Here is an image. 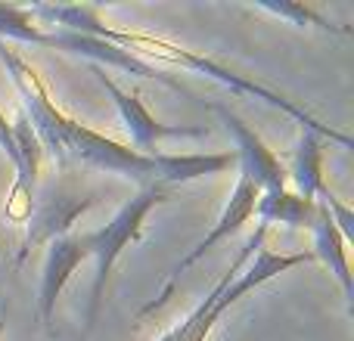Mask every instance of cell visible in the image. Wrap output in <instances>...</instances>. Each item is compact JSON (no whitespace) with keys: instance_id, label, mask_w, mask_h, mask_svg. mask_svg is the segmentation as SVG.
Returning a JSON list of instances; mask_svg holds the SVG:
<instances>
[{"instance_id":"cell-4","label":"cell","mask_w":354,"mask_h":341,"mask_svg":"<svg viewBox=\"0 0 354 341\" xmlns=\"http://www.w3.org/2000/svg\"><path fill=\"white\" fill-rule=\"evenodd\" d=\"M258 189L252 186L245 177H239L236 180V186H233V193H230V199H227V205H224V211H221V217L214 220V226L205 233V236L199 239V242L193 245V249L187 251V255L180 257V261L171 267V273H168V282L162 286V292H159V298H153L147 307H143L137 317L140 320H147V317H153V313H159L162 307L171 301V292H174V286H177V280H180L183 273H187L189 267H193L196 261H202V257L208 255V251L214 249L218 242H224V239H230V236H236L239 230H243L245 224H249L252 217H255V205H258Z\"/></svg>"},{"instance_id":"cell-13","label":"cell","mask_w":354,"mask_h":341,"mask_svg":"<svg viewBox=\"0 0 354 341\" xmlns=\"http://www.w3.org/2000/svg\"><path fill=\"white\" fill-rule=\"evenodd\" d=\"M258 6H261L264 12L289 19V22L299 25V28H320V31H330V35H351L348 25L330 22L326 16H320L317 10H311V6H305V3H258Z\"/></svg>"},{"instance_id":"cell-14","label":"cell","mask_w":354,"mask_h":341,"mask_svg":"<svg viewBox=\"0 0 354 341\" xmlns=\"http://www.w3.org/2000/svg\"><path fill=\"white\" fill-rule=\"evenodd\" d=\"M0 149L6 153V159L12 162V168H19V149H16V134H12V121L0 112Z\"/></svg>"},{"instance_id":"cell-9","label":"cell","mask_w":354,"mask_h":341,"mask_svg":"<svg viewBox=\"0 0 354 341\" xmlns=\"http://www.w3.org/2000/svg\"><path fill=\"white\" fill-rule=\"evenodd\" d=\"M311 261H314L311 251H292V255H283L280 251V255H277V251H270L261 245V249L252 255V261H245V267L239 270V273L224 286V292L218 295V311L227 313L239 298L255 292L258 286H264V282L277 280V276L286 273V270L301 267V264H311Z\"/></svg>"},{"instance_id":"cell-3","label":"cell","mask_w":354,"mask_h":341,"mask_svg":"<svg viewBox=\"0 0 354 341\" xmlns=\"http://www.w3.org/2000/svg\"><path fill=\"white\" fill-rule=\"evenodd\" d=\"M171 202V189L168 186H143L134 199H128L100 230L84 233L87 251L93 257V289H91V311H87V329H93L103 307V292L106 282L112 276V267L122 257L128 245H134L143 236V224L159 205Z\"/></svg>"},{"instance_id":"cell-12","label":"cell","mask_w":354,"mask_h":341,"mask_svg":"<svg viewBox=\"0 0 354 341\" xmlns=\"http://www.w3.org/2000/svg\"><path fill=\"white\" fill-rule=\"evenodd\" d=\"M317 211H320V202L305 199L299 193H289V189L261 193L255 205V217L261 226L283 224V226H292V230H299V226L311 230V224L317 220Z\"/></svg>"},{"instance_id":"cell-8","label":"cell","mask_w":354,"mask_h":341,"mask_svg":"<svg viewBox=\"0 0 354 341\" xmlns=\"http://www.w3.org/2000/svg\"><path fill=\"white\" fill-rule=\"evenodd\" d=\"M91 257L87 251L84 236H62L53 239L47 245V257H44V270H41V292H37V311H41V323L44 329H53V317H56V301H59L62 289L68 286L75 273L81 270V264Z\"/></svg>"},{"instance_id":"cell-11","label":"cell","mask_w":354,"mask_h":341,"mask_svg":"<svg viewBox=\"0 0 354 341\" xmlns=\"http://www.w3.org/2000/svg\"><path fill=\"white\" fill-rule=\"evenodd\" d=\"M286 174L292 177L299 195H305V199L324 202L326 195H333L324 177V137L314 134V130H301L299 143L292 149V168Z\"/></svg>"},{"instance_id":"cell-1","label":"cell","mask_w":354,"mask_h":341,"mask_svg":"<svg viewBox=\"0 0 354 341\" xmlns=\"http://www.w3.org/2000/svg\"><path fill=\"white\" fill-rule=\"evenodd\" d=\"M0 62L12 78L19 97H22V115L31 124L41 149L53 155L59 168H87L118 174L143 186H183V183L202 180V177L224 174L236 165V153H189V155H143L134 146L106 137L103 130H93L87 124L75 121L72 115L59 109L50 99V90L37 68L28 59L10 50L0 41Z\"/></svg>"},{"instance_id":"cell-6","label":"cell","mask_w":354,"mask_h":341,"mask_svg":"<svg viewBox=\"0 0 354 341\" xmlns=\"http://www.w3.org/2000/svg\"><path fill=\"white\" fill-rule=\"evenodd\" d=\"M97 205V195L75 193V189H53V193L41 195L31 205L28 217H25V239L19 249V264L41 245H50L53 239L68 236V230L75 226V220H81L91 208Z\"/></svg>"},{"instance_id":"cell-15","label":"cell","mask_w":354,"mask_h":341,"mask_svg":"<svg viewBox=\"0 0 354 341\" xmlns=\"http://www.w3.org/2000/svg\"><path fill=\"white\" fill-rule=\"evenodd\" d=\"M0 341H3V317H0Z\"/></svg>"},{"instance_id":"cell-7","label":"cell","mask_w":354,"mask_h":341,"mask_svg":"<svg viewBox=\"0 0 354 341\" xmlns=\"http://www.w3.org/2000/svg\"><path fill=\"white\" fill-rule=\"evenodd\" d=\"M212 109L218 112V118L224 121V128L230 130L233 140H236V149H233V153H236V165L243 168V174L239 177H245L258 193L286 189V180H289L286 168H283L280 155H277L274 149L261 140V134H255V130H252L249 124L236 115V112L227 109V106L214 103Z\"/></svg>"},{"instance_id":"cell-2","label":"cell","mask_w":354,"mask_h":341,"mask_svg":"<svg viewBox=\"0 0 354 341\" xmlns=\"http://www.w3.org/2000/svg\"><path fill=\"white\" fill-rule=\"evenodd\" d=\"M124 50H131V53L140 56V59H143V56H156V59H165V62H171V66L189 68V72H199V75H205V78L218 81V84L227 87V90L243 93V97H255V99H261V103H268V106H274V109L292 115L295 121L301 124V130H314V134H320L324 140H336L342 149H351V137L348 134H342V130L324 124L320 118H314L311 112L301 109V106L292 103V99H286L283 93L270 90V87L258 84V81L245 78V75H236L233 68L221 66V62L208 59V56L196 53V50H187V47H180V43H174V41H165V37L137 35V31H124Z\"/></svg>"},{"instance_id":"cell-10","label":"cell","mask_w":354,"mask_h":341,"mask_svg":"<svg viewBox=\"0 0 354 341\" xmlns=\"http://www.w3.org/2000/svg\"><path fill=\"white\" fill-rule=\"evenodd\" d=\"M311 233H314V249L311 255L320 257V261L330 267V273L339 280L342 286V295H345V304L348 311H354V276H351V261H348V242L345 236L339 233V226L333 224L330 211L320 205L317 211V220L311 224Z\"/></svg>"},{"instance_id":"cell-5","label":"cell","mask_w":354,"mask_h":341,"mask_svg":"<svg viewBox=\"0 0 354 341\" xmlns=\"http://www.w3.org/2000/svg\"><path fill=\"white\" fill-rule=\"evenodd\" d=\"M97 81L112 97V103H115V109H118V115H122L124 128H128L131 143H134L137 153L156 155V149H159L162 140H202V137L212 134L208 128H193V124H162V121H156V115L143 106V99L137 97V93H128L124 87H118L115 78H112L109 72H103V68L97 72Z\"/></svg>"}]
</instances>
